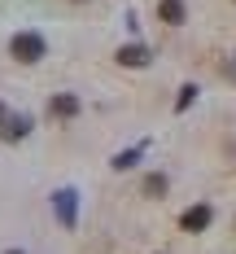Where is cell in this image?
Returning <instances> with one entry per match:
<instances>
[{
	"mask_svg": "<svg viewBox=\"0 0 236 254\" xmlns=\"http://www.w3.org/2000/svg\"><path fill=\"white\" fill-rule=\"evenodd\" d=\"M9 254H22V250H9Z\"/></svg>",
	"mask_w": 236,
	"mask_h": 254,
	"instance_id": "cell-8",
	"label": "cell"
},
{
	"mask_svg": "<svg viewBox=\"0 0 236 254\" xmlns=\"http://www.w3.org/2000/svg\"><path fill=\"white\" fill-rule=\"evenodd\" d=\"M48 110L57 114V119H70V114H79V101H75V97H66V92H61V97H52V101H48Z\"/></svg>",
	"mask_w": 236,
	"mask_h": 254,
	"instance_id": "cell-3",
	"label": "cell"
},
{
	"mask_svg": "<svg viewBox=\"0 0 236 254\" xmlns=\"http://www.w3.org/2000/svg\"><path fill=\"white\" fill-rule=\"evenodd\" d=\"M0 123H9V114H4V105H0Z\"/></svg>",
	"mask_w": 236,
	"mask_h": 254,
	"instance_id": "cell-7",
	"label": "cell"
},
{
	"mask_svg": "<svg viewBox=\"0 0 236 254\" xmlns=\"http://www.w3.org/2000/svg\"><path fill=\"white\" fill-rule=\"evenodd\" d=\"M9 53H13L18 62H40V57H44V40H40L35 31H22V35L9 40Z\"/></svg>",
	"mask_w": 236,
	"mask_h": 254,
	"instance_id": "cell-1",
	"label": "cell"
},
{
	"mask_svg": "<svg viewBox=\"0 0 236 254\" xmlns=\"http://www.w3.org/2000/svg\"><path fill=\"white\" fill-rule=\"evenodd\" d=\"M206 224H210V206H192V210H184V219H180L184 232H201Z\"/></svg>",
	"mask_w": 236,
	"mask_h": 254,
	"instance_id": "cell-2",
	"label": "cell"
},
{
	"mask_svg": "<svg viewBox=\"0 0 236 254\" xmlns=\"http://www.w3.org/2000/svg\"><path fill=\"white\" fill-rule=\"evenodd\" d=\"M157 13H162V22H171V26L184 22V4H180V0H162V4H157Z\"/></svg>",
	"mask_w": 236,
	"mask_h": 254,
	"instance_id": "cell-4",
	"label": "cell"
},
{
	"mask_svg": "<svg viewBox=\"0 0 236 254\" xmlns=\"http://www.w3.org/2000/svg\"><path fill=\"white\" fill-rule=\"evenodd\" d=\"M118 62H127V66H131V62H144V57H140L136 49H123V53H118Z\"/></svg>",
	"mask_w": 236,
	"mask_h": 254,
	"instance_id": "cell-6",
	"label": "cell"
},
{
	"mask_svg": "<svg viewBox=\"0 0 236 254\" xmlns=\"http://www.w3.org/2000/svg\"><path fill=\"white\" fill-rule=\"evenodd\" d=\"M26 131H31V119H26V114H13V119L4 123V136H9V140H22Z\"/></svg>",
	"mask_w": 236,
	"mask_h": 254,
	"instance_id": "cell-5",
	"label": "cell"
}]
</instances>
